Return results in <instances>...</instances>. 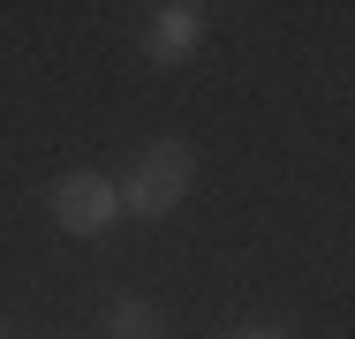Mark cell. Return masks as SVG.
Masks as SVG:
<instances>
[{
    "label": "cell",
    "mask_w": 355,
    "mask_h": 339,
    "mask_svg": "<svg viewBox=\"0 0 355 339\" xmlns=\"http://www.w3.org/2000/svg\"><path fill=\"white\" fill-rule=\"evenodd\" d=\"M189 181H197V151H189V143H174V136L144 143V158L121 174V181H114L121 219H166L174 203L189 196Z\"/></svg>",
    "instance_id": "6da1fadb"
},
{
    "label": "cell",
    "mask_w": 355,
    "mask_h": 339,
    "mask_svg": "<svg viewBox=\"0 0 355 339\" xmlns=\"http://www.w3.org/2000/svg\"><path fill=\"white\" fill-rule=\"evenodd\" d=\"M53 226L76 234V241L114 234V226H121V196H114V181H106V174H61V181H53Z\"/></svg>",
    "instance_id": "7a4b0ae2"
},
{
    "label": "cell",
    "mask_w": 355,
    "mask_h": 339,
    "mask_svg": "<svg viewBox=\"0 0 355 339\" xmlns=\"http://www.w3.org/2000/svg\"><path fill=\"white\" fill-rule=\"evenodd\" d=\"M205 46V8L197 0H166V8H151V23H144V53L151 61H189Z\"/></svg>",
    "instance_id": "3957f363"
},
{
    "label": "cell",
    "mask_w": 355,
    "mask_h": 339,
    "mask_svg": "<svg viewBox=\"0 0 355 339\" xmlns=\"http://www.w3.org/2000/svg\"><path fill=\"white\" fill-rule=\"evenodd\" d=\"M166 324H159V309L144 302V294H121L114 302V339H159Z\"/></svg>",
    "instance_id": "277c9868"
},
{
    "label": "cell",
    "mask_w": 355,
    "mask_h": 339,
    "mask_svg": "<svg viewBox=\"0 0 355 339\" xmlns=\"http://www.w3.org/2000/svg\"><path fill=\"white\" fill-rule=\"evenodd\" d=\"M227 339H287L280 324H242V332H227Z\"/></svg>",
    "instance_id": "5b68a950"
},
{
    "label": "cell",
    "mask_w": 355,
    "mask_h": 339,
    "mask_svg": "<svg viewBox=\"0 0 355 339\" xmlns=\"http://www.w3.org/2000/svg\"><path fill=\"white\" fill-rule=\"evenodd\" d=\"M0 339H8V324H0Z\"/></svg>",
    "instance_id": "8992f818"
}]
</instances>
